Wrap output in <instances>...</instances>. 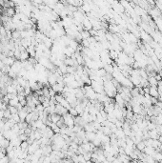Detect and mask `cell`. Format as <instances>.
<instances>
[{
    "instance_id": "cell-3",
    "label": "cell",
    "mask_w": 162,
    "mask_h": 163,
    "mask_svg": "<svg viewBox=\"0 0 162 163\" xmlns=\"http://www.w3.org/2000/svg\"><path fill=\"white\" fill-rule=\"evenodd\" d=\"M114 99H115V104H117L120 108H124V106H125V101L123 100L122 98V96L119 94H117L115 95V97H114Z\"/></svg>"
},
{
    "instance_id": "cell-1",
    "label": "cell",
    "mask_w": 162,
    "mask_h": 163,
    "mask_svg": "<svg viewBox=\"0 0 162 163\" xmlns=\"http://www.w3.org/2000/svg\"><path fill=\"white\" fill-rule=\"evenodd\" d=\"M62 117H63L65 126L68 127V128H73V126H74V117L72 115H71L70 113H68L66 114H64Z\"/></svg>"
},
{
    "instance_id": "cell-5",
    "label": "cell",
    "mask_w": 162,
    "mask_h": 163,
    "mask_svg": "<svg viewBox=\"0 0 162 163\" xmlns=\"http://www.w3.org/2000/svg\"><path fill=\"white\" fill-rule=\"evenodd\" d=\"M10 143H11V141L9 139H6L5 137H2L1 139H0V148H2V149H7L8 147H9Z\"/></svg>"
},
{
    "instance_id": "cell-2",
    "label": "cell",
    "mask_w": 162,
    "mask_h": 163,
    "mask_svg": "<svg viewBox=\"0 0 162 163\" xmlns=\"http://www.w3.org/2000/svg\"><path fill=\"white\" fill-rule=\"evenodd\" d=\"M64 88H65L64 82H62V83H55L54 85H53V86H52V89L55 92V94H57V93L61 94V93L63 92Z\"/></svg>"
},
{
    "instance_id": "cell-14",
    "label": "cell",
    "mask_w": 162,
    "mask_h": 163,
    "mask_svg": "<svg viewBox=\"0 0 162 163\" xmlns=\"http://www.w3.org/2000/svg\"><path fill=\"white\" fill-rule=\"evenodd\" d=\"M8 109H9V111L11 112L12 114H15V113H18V111L17 109L15 108V107H13V106H8Z\"/></svg>"
},
{
    "instance_id": "cell-7",
    "label": "cell",
    "mask_w": 162,
    "mask_h": 163,
    "mask_svg": "<svg viewBox=\"0 0 162 163\" xmlns=\"http://www.w3.org/2000/svg\"><path fill=\"white\" fill-rule=\"evenodd\" d=\"M143 152L146 155H150V156H153V154H155V150L153 149V147H146Z\"/></svg>"
},
{
    "instance_id": "cell-15",
    "label": "cell",
    "mask_w": 162,
    "mask_h": 163,
    "mask_svg": "<svg viewBox=\"0 0 162 163\" xmlns=\"http://www.w3.org/2000/svg\"><path fill=\"white\" fill-rule=\"evenodd\" d=\"M158 140L160 141V143H162V135L160 136H159V138H158Z\"/></svg>"
},
{
    "instance_id": "cell-8",
    "label": "cell",
    "mask_w": 162,
    "mask_h": 163,
    "mask_svg": "<svg viewBox=\"0 0 162 163\" xmlns=\"http://www.w3.org/2000/svg\"><path fill=\"white\" fill-rule=\"evenodd\" d=\"M95 138H96V133H94V132H91V133H86V139H87V140L93 142Z\"/></svg>"
},
{
    "instance_id": "cell-10",
    "label": "cell",
    "mask_w": 162,
    "mask_h": 163,
    "mask_svg": "<svg viewBox=\"0 0 162 163\" xmlns=\"http://www.w3.org/2000/svg\"><path fill=\"white\" fill-rule=\"evenodd\" d=\"M153 158L157 162L162 161V153L161 152H155V154L153 155Z\"/></svg>"
},
{
    "instance_id": "cell-4",
    "label": "cell",
    "mask_w": 162,
    "mask_h": 163,
    "mask_svg": "<svg viewBox=\"0 0 162 163\" xmlns=\"http://www.w3.org/2000/svg\"><path fill=\"white\" fill-rule=\"evenodd\" d=\"M149 95L151 97H153V98H157L159 97V94H158L157 91V87H150V93Z\"/></svg>"
},
{
    "instance_id": "cell-9",
    "label": "cell",
    "mask_w": 162,
    "mask_h": 163,
    "mask_svg": "<svg viewBox=\"0 0 162 163\" xmlns=\"http://www.w3.org/2000/svg\"><path fill=\"white\" fill-rule=\"evenodd\" d=\"M148 82H149L150 87H157L158 86L157 80H156L153 76H149L148 77Z\"/></svg>"
},
{
    "instance_id": "cell-11",
    "label": "cell",
    "mask_w": 162,
    "mask_h": 163,
    "mask_svg": "<svg viewBox=\"0 0 162 163\" xmlns=\"http://www.w3.org/2000/svg\"><path fill=\"white\" fill-rule=\"evenodd\" d=\"M135 148H136V150H138L139 152H143L144 149L146 148L144 141H141V142H139V143H137V144L135 145Z\"/></svg>"
},
{
    "instance_id": "cell-13",
    "label": "cell",
    "mask_w": 162,
    "mask_h": 163,
    "mask_svg": "<svg viewBox=\"0 0 162 163\" xmlns=\"http://www.w3.org/2000/svg\"><path fill=\"white\" fill-rule=\"evenodd\" d=\"M83 157L85 159V161H90L92 160V153H85L83 154Z\"/></svg>"
},
{
    "instance_id": "cell-6",
    "label": "cell",
    "mask_w": 162,
    "mask_h": 163,
    "mask_svg": "<svg viewBox=\"0 0 162 163\" xmlns=\"http://www.w3.org/2000/svg\"><path fill=\"white\" fill-rule=\"evenodd\" d=\"M149 136H150V138L155 140V139H158V138H159L160 135H159L157 133V131L154 129V130H152V131H149Z\"/></svg>"
},
{
    "instance_id": "cell-12",
    "label": "cell",
    "mask_w": 162,
    "mask_h": 163,
    "mask_svg": "<svg viewBox=\"0 0 162 163\" xmlns=\"http://www.w3.org/2000/svg\"><path fill=\"white\" fill-rule=\"evenodd\" d=\"M18 103H19V100H18L17 96L14 97V98H13V99H11L9 101V105L10 106H13V107H16Z\"/></svg>"
}]
</instances>
